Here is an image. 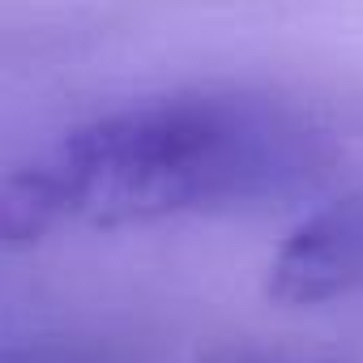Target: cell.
<instances>
[{
    "mask_svg": "<svg viewBox=\"0 0 363 363\" xmlns=\"http://www.w3.org/2000/svg\"><path fill=\"white\" fill-rule=\"evenodd\" d=\"M320 128L286 103L197 90L60 133L0 179V244L73 227H141L286 197L325 171Z\"/></svg>",
    "mask_w": 363,
    "mask_h": 363,
    "instance_id": "6da1fadb",
    "label": "cell"
},
{
    "mask_svg": "<svg viewBox=\"0 0 363 363\" xmlns=\"http://www.w3.org/2000/svg\"><path fill=\"white\" fill-rule=\"evenodd\" d=\"M363 291V193L308 214L269 261V295L316 308Z\"/></svg>",
    "mask_w": 363,
    "mask_h": 363,
    "instance_id": "7a4b0ae2",
    "label": "cell"
},
{
    "mask_svg": "<svg viewBox=\"0 0 363 363\" xmlns=\"http://www.w3.org/2000/svg\"><path fill=\"white\" fill-rule=\"evenodd\" d=\"M193 363H342V359L325 354V350L278 346V342H231V346L201 350Z\"/></svg>",
    "mask_w": 363,
    "mask_h": 363,
    "instance_id": "3957f363",
    "label": "cell"
},
{
    "mask_svg": "<svg viewBox=\"0 0 363 363\" xmlns=\"http://www.w3.org/2000/svg\"><path fill=\"white\" fill-rule=\"evenodd\" d=\"M0 363H103L73 342H0Z\"/></svg>",
    "mask_w": 363,
    "mask_h": 363,
    "instance_id": "277c9868",
    "label": "cell"
}]
</instances>
